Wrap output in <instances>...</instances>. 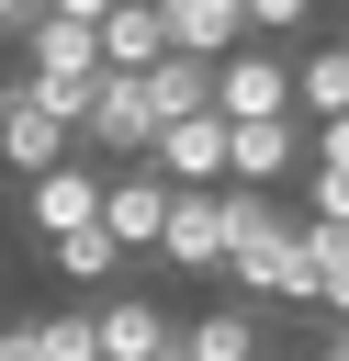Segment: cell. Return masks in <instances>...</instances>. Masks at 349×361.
Returning <instances> with one entry per match:
<instances>
[{
	"instance_id": "obj_13",
	"label": "cell",
	"mask_w": 349,
	"mask_h": 361,
	"mask_svg": "<svg viewBox=\"0 0 349 361\" xmlns=\"http://www.w3.org/2000/svg\"><path fill=\"white\" fill-rule=\"evenodd\" d=\"M169 271H203V282H225V192H180V214H169V248H158Z\"/></svg>"
},
{
	"instance_id": "obj_19",
	"label": "cell",
	"mask_w": 349,
	"mask_h": 361,
	"mask_svg": "<svg viewBox=\"0 0 349 361\" xmlns=\"http://www.w3.org/2000/svg\"><path fill=\"white\" fill-rule=\"evenodd\" d=\"M34 23H45V0H0V45H34Z\"/></svg>"
},
{
	"instance_id": "obj_3",
	"label": "cell",
	"mask_w": 349,
	"mask_h": 361,
	"mask_svg": "<svg viewBox=\"0 0 349 361\" xmlns=\"http://www.w3.org/2000/svg\"><path fill=\"white\" fill-rule=\"evenodd\" d=\"M68 158H79V124L45 102V79H34V68H0V169L34 192V180H56Z\"/></svg>"
},
{
	"instance_id": "obj_10",
	"label": "cell",
	"mask_w": 349,
	"mask_h": 361,
	"mask_svg": "<svg viewBox=\"0 0 349 361\" xmlns=\"http://www.w3.org/2000/svg\"><path fill=\"white\" fill-rule=\"evenodd\" d=\"M293 169H315V124H236V147H225V180L236 192H270Z\"/></svg>"
},
{
	"instance_id": "obj_15",
	"label": "cell",
	"mask_w": 349,
	"mask_h": 361,
	"mask_svg": "<svg viewBox=\"0 0 349 361\" xmlns=\"http://www.w3.org/2000/svg\"><path fill=\"white\" fill-rule=\"evenodd\" d=\"M45 327V361H101V327H90V305H56V316H34Z\"/></svg>"
},
{
	"instance_id": "obj_8",
	"label": "cell",
	"mask_w": 349,
	"mask_h": 361,
	"mask_svg": "<svg viewBox=\"0 0 349 361\" xmlns=\"http://www.w3.org/2000/svg\"><path fill=\"white\" fill-rule=\"evenodd\" d=\"M248 45H259L248 0H169V56H203V68H225V56H248Z\"/></svg>"
},
{
	"instance_id": "obj_6",
	"label": "cell",
	"mask_w": 349,
	"mask_h": 361,
	"mask_svg": "<svg viewBox=\"0 0 349 361\" xmlns=\"http://www.w3.org/2000/svg\"><path fill=\"white\" fill-rule=\"evenodd\" d=\"M90 327H101V361H169L191 316H169L158 293H135V282H124V293H101V305H90Z\"/></svg>"
},
{
	"instance_id": "obj_1",
	"label": "cell",
	"mask_w": 349,
	"mask_h": 361,
	"mask_svg": "<svg viewBox=\"0 0 349 361\" xmlns=\"http://www.w3.org/2000/svg\"><path fill=\"white\" fill-rule=\"evenodd\" d=\"M225 293H248V305H304V316H315L304 214H293L281 192H225Z\"/></svg>"
},
{
	"instance_id": "obj_11",
	"label": "cell",
	"mask_w": 349,
	"mask_h": 361,
	"mask_svg": "<svg viewBox=\"0 0 349 361\" xmlns=\"http://www.w3.org/2000/svg\"><path fill=\"white\" fill-rule=\"evenodd\" d=\"M180 350H191V361H270V305H248V293H214V305L180 327Z\"/></svg>"
},
{
	"instance_id": "obj_2",
	"label": "cell",
	"mask_w": 349,
	"mask_h": 361,
	"mask_svg": "<svg viewBox=\"0 0 349 361\" xmlns=\"http://www.w3.org/2000/svg\"><path fill=\"white\" fill-rule=\"evenodd\" d=\"M101 11H113V0H45V23H34V45H23V68L45 79V102H56L68 124H90V102H101V79H113Z\"/></svg>"
},
{
	"instance_id": "obj_14",
	"label": "cell",
	"mask_w": 349,
	"mask_h": 361,
	"mask_svg": "<svg viewBox=\"0 0 349 361\" xmlns=\"http://www.w3.org/2000/svg\"><path fill=\"white\" fill-rule=\"evenodd\" d=\"M293 90H304V124H315V135L349 124V34H315V45L293 56Z\"/></svg>"
},
{
	"instance_id": "obj_17",
	"label": "cell",
	"mask_w": 349,
	"mask_h": 361,
	"mask_svg": "<svg viewBox=\"0 0 349 361\" xmlns=\"http://www.w3.org/2000/svg\"><path fill=\"white\" fill-rule=\"evenodd\" d=\"M304 214H315V226H349V180H338V169H315V192H304Z\"/></svg>"
},
{
	"instance_id": "obj_9",
	"label": "cell",
	"mask_w": 349,
	"mask_h": 361,
	"mask_svg": "<svg viewBox=\"0 0 349 361\" xmlns=\"http://www.w3.org/2000/svg\"><path fill=\"white\" fill-rule=\"evenodd\" d=\"M225 147H236V124L225 113H191V124H169L158 135V180H180V192H225Z\"/></svg>"
},
{
	"instance_id": "obj_7",
	"label": "cell",
	"mask_w": 349,
	"mask_h": 361,
	"mask_svg": "<svg viewBox=\"0 0 349 361\" xmlns=\"http://www.w3.org/2000/svg\"><path fill=\"white\" fill-rule=\"evenodd\" d=\"M169 214H180V180L158 169H113V203H101V237L135 259V248H169Z\"/></svg>"
},
{
	"instance_id": "obj_21",
	"label": "cell",
	"mask_w": 349,
	"mask_h": 361,
	"mask_svg": "<svg viewBox=\"0 0 349 361\" xmlns=\"http://www.w3.org/2000/svg\"><path fill=\"white\" fill-rule=\"evenodd\" d=\"M304 361H349V338H338V327H326V338H315V350H304Z\"/></svg>"
},
{
	"instance_id": "obj_16",
	"label": "cell",
	"mask_w": 349,
	"mask_h": 361,
	"mask_svg": "<svg viewBox=\"0 0 349 361\" xmlns=\"http://www.w3.org/2000/svg\"><path fill=\"white\" fill-rule=\"evenodd\" d=\"M248 23H259V45H304L315 0H248Z\"/></svg>"
},
{
	"instance_id": "obj_18",
	"label": "cell",
	"mask_w": 349,
	"mask_h": 361,
	"mask_svg": "<svg viewBox=\"0 0 349 361\" xmlns=\"http://www.w3.org/2000/svg\"><path fill=\"white\" fill-rule=\"evenodd\" d=\"M0 361H45V327L34 316H0Z\"/></svg>"
},
{
	"instance_id": "obj_12",
	"label": "cell",
	"mask_w": 349,
	"mask_h": 361,
	"mask_svg": "<svg viewBox=\"0 0 349 361\" xmlns=\"http://www.w3.org/2000/svg\"><path fill=\"white\" fill-rule=\"evenodd\" d=\"M101 56H113V79L169 68V0H113L101 11Z\"/></svg>"
},
{
	"instance_id": "obj_5",
	"label": "cell",
	"mask_w": 349,
	"mask_h": 361,
	"mask_svg": "<svg viewBox=\"0 0 349 361\" xmlns=\"http://www.w3.org/2000/svg\"><path fill=\"white\" fill-rule=\"evenodd\" d=\"M214 113H225V124H304L293 56H281V45H248V56H225V79H214Z\"/></svg>"
},
{
	"instance_id": "obj_4",
	"label": "cell",
	"mask_w": 349,
	"mask_h": 361,
	"mask_svg": "<svg viewBox=\"0 0 349 361\" xmlns=\"http://www.w3.org/2000/svg\"><path fill=\"white\" fill-rule=\"evenodd\" d=\"M101 203H113V169L101 158H68L56 180L23 192V226H34V248H68V237H101Z\"/></svg>"
},
{
	"instance_id": "obj_20",
	"label": "cell",
	"mask_w": 349,
	"mask_h": 361,
	"mask_svg": "<svg viewBox=\"0 0 349 361\" xmlns=\"http://www.w3.org/2000/svg\"><path fill=\"white\" fill-rule=\"evenodd\" d=\"M315 169H338V180H349V124H326V135H315Z\"/></svg>"
}]
</instances>
